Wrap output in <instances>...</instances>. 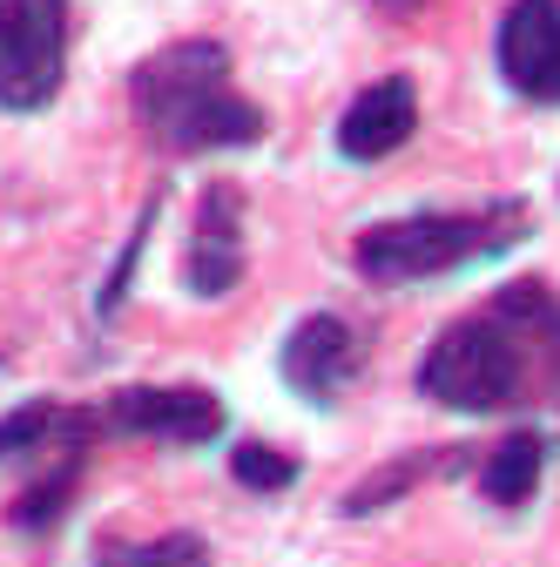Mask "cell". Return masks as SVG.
<instances>
[{
    "mask_svg": "<svg viewBox=\"0 0 560 567\" xmlns=\"http://www.w3.org/2000/svg\"><path fill=\"white\" fill-rule=\"evenodd\" d=\"M128 102H135V115H143V128L163 142V150H176V156L250 150V142L263 135V109L250 95H237L230 48L209 41V34L169 41L149 61H135Z\"/></svg>",
    "mask_w": 560,
    "mask_h": 567,
    "instance_id": "6da1fadb",
    "label": "cell"
},
{
    "mask_svg": "<svg viewBox=\"0 0 560 567\" xmlns=\"http://www.w3.org/2000/svg\"><path fill=\"white\" fill-rule=\"evenodd\" d=\"M514 237H520V209H418V217L372 224L352 244V264L365 284H426L507 250Z\"/></svg>",
    "mask_w": 560,
    "mask_h": 567,
    "instance_id": "7a4b0ae2",
    "label": "cell"
},
{
    "mask_svg": "<svg viewBox=\"0 0 560 567\" xmlns=\"http://www.w3.org/2000/svg\"><path fill=\"white\" fill-rule=\"evenodd\" d=\"M527 331L507 318V311H473L459 324H446L426 359H418V392L446 412H507L520 392H527Z\"/></svg>",
    "mask_w": 560,
    "mask_h": 567,
    "instance_id": "3957f363",
    "label": "cell"
},
{
    "mask_svg": "<svg viewBox=\"0 0 560 567\" xmlns=\"http://www.w3.org/2000/svg\"><path fill=\"white\" fill-rule=\"evenodd\" d=\"M68 75V0H0V109L34 115Z\"/></svg>",
    "mask_w": 560,
    "mask_h": 567,
    "instance_id": "277c9868",
    "label": "cell"
},
{
    "mask_svg": "<svg viewBox=\"0 0 560 567\" xmlns=\"http://www.w3.org/2000/svg\"><path fill=\"white\" fill-rule=\"evenodd\" d=\"M494 68L520 102H560V0H507L494 28Z\"/></svg>",
    "mask_w": 560,
    "mask_h": 567,
    "instance_id": "5b68a950",
    "label": "cell"
},
{
    "mask_svg": "<svg viewBox=\"0 0 560 567\" xmlns=\"http://www.w3.org/2000/svg\"><path fill=\"white\" fill-rule=\"evenodd\" d=\"M284 385L311 405H331L344 385H352L365 372V331L352 318H338V311H311L291 338H284Z\"/></svg>",
    "mask_w": 560,
    "mask_h": 567,
    "instance_id": "8992f818",
    "label": "cell"
},
{
    "mask_svg": "<svg viewBox=\"0 0 560 567\" xmlns=\"http://www.w3.org/2000/svg\"><path fill=\"white\" fill-rule=\"evenodd\" d=\"M102 419L115 433L135 440H169V446H203L224 433V405L209 399L203 385H128L102 405Z\"/></svg>",
    "mask_w": 560,
    "mask_h": 567,
    "instance_id": "52a82bcc",
    "label": "cell"
},
{
    "mask_svg": "<svg viewBox=\"0 0 560 567\" xmlns=\"http://www.w3.org/2000/svg\"><path fill=\"white\" fill-rule=\"evenodd\" d=\"M243 277V203L230 183H209L196 203V230L183 250V284L189 298H224Z\"/></svg>",
    "mask_w": 560,
    "mask_h": 567,
    "instance_id": "ba28073f",
    "label": "cell"
},
{
    "mask_svg": "<svg viewBox=\"0 0 560 567\" xmlns=\"http://www.w3.org/2000/svg\"><path fill=\"white\" fill-rule=\"evenodd\" d=\"M418 128V89L412 75H378L372 89H359L338 115V156L344 163H385L392 150H405Z\"/></svg>",
    "mask_w": 560,
    "mask_h": 567,
    "instance_id": "9c48e42d",
    "label": "cell"
},
{
    "mask_svg": "<svg viewBox=\"0 0 560 567\" xmlns=\"http://www.w3.org/2000/svg\"><path fill=\"white\" fill-rule=\"evenodd\" d=\"M540 466H547V433H533V425H520V433H507L494 453H486L479 466V493L494 507H527L533 486H540Z\"/></svg>",
    "mask_w": 560,
    "mask_h": 567,
    "instance_id": "30bf717a",
    "label": "cell"
},
{
    "mask_svg": "<svg viewBox=\"0 0 560 567\" xmlns=\"http://www.w3.org/2000/svg\"><path fill=\"white\" fill-rule=\"evenodd\" d=\"M102 567H209V547H203V534H156L143 547L102 554Z\"/></svg>",
    "mask_w": 560,
    "mask_h": 567,
    "instance_id": "8fae6325",
    "label": "cell"
},
{
    "mask_svg": "<svg viewBox=\"0 0 560 567\" xmlns=\"http://www.w3.org/2000/svg\"><path fill=\"white\" fill-rule=\"evenodd\" d=\"M230 480H243L250 493H277V486H291V480H298V460H291V453H277V446L243 440V446L230 453Z\"/></svg>",
    "mask_w": 560,
    "mask_h": 567,
    "instance_id": "7c38bea8",
    "label": "cell"
},
{
    "mask_svg": "<svg viewBox=\"0 0 560 567\" xmlns=\"http://www.w3.org/2000/svg\"><path fill=\"white\" fill-rule=\"evenodd\" d=\"M75 501V466H61V473H48L28 501H14V527L21 534H41V527H54L61 520V507Z\"/></svg>",
    "mask_w": 560,
    "mask_h": 567,
    "instance_id": "4fadbf2b",
    "label": "cell"
},
{
    "mask_svg": "<svg viewBox=\"0 0 560 567\" xmlns=\"http://www.w3.org/2000/svg\"><path fill=\"white\" fill-rule=\"evenodd\" d=\"M61 425V405H48V399H34V405H21V412H8L0 419V460H14V453H34L48 433Z\"/></svg>",
    "mask_w": 560,
    "mask_h": 567,
    "instance_id": "5bb4252c",
    "label": "cell"
},
{
    "mask_svg": "<svg viewBox=\"0 0 560 567\" xmlns=\"http://www.w3.org/2000/svg\"><path fill=\"white\" fill-rule=\"evenodd\" d=\"M372 8H378V14H398V21H405V14H418V8H426V0H372Z\"/></svg>",
    "mask_w": 560,
    "mask_h": 567,
    "instance_id": "9a60e30c",
    "label": "cell"
}]
</instances>
